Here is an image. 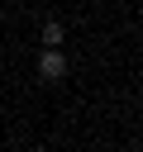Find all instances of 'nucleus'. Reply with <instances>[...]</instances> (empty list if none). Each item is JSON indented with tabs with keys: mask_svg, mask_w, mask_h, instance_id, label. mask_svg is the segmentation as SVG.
I'll return each mask as SVG.
<instances>
[{
	"mask_svg": "<svg viewBox=\"0 0 143 152\" xmlns=\"http://www.w3.org/2000/svg\"><path fill=\"white\" fill-rule=\"evenodd\" d=\"M38 76H43V81H62V76H67V57H62V48H48V52L38 57Z\"/></svg>",
	"mask_w": 143,
	"mask_h": 152,
	"instance_id": "obj_1",
	"label": "nucleus"
},
{
	"mask_svg": "<svg viewBox=\"0 0 143 152\" xmlns=\"http://www.w3.org/2000/svg\"><path fill=\"white\" fill-rule=\"evenodd\" d=\"M62 38H67V33H62V24H57V19H48V24H43V43H48V48H62Z\"/></svg>",
	"mask_w": 143,
	"mask_h": 152,
	"instance_id": "obj_2",
	"label": "nucleus"
}]
</instances>
